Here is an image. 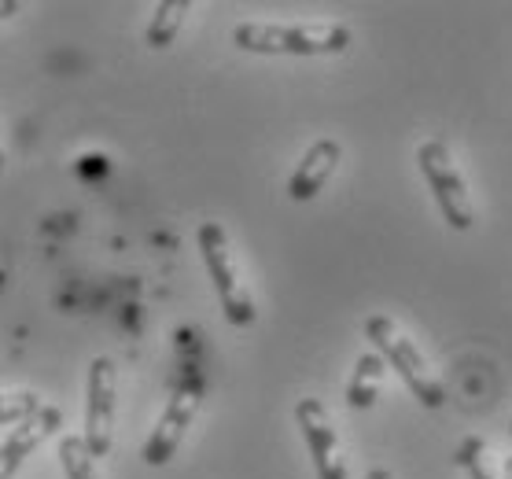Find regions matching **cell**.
<instances>
[{
	"mask_svg": "<svg viewBox=\"0 0 512 479\" xmlns=\"http://www.w3.org/2000/svg\"><path fill=\"white\" fill-rule=\"evenodd\" d=\"M365 479H395V476H391L387 468H373V472H369V476H365Z\"/></svg>",
	"mask_w": 512,
	"mask_h": 479,
	"instance_id": "obj_16",
	"label": "cell"
},
{
	"mask_svg": "<svg viewBox=\"0 0 512 479\" xmlns=\"http://www.w3.org/2000/svg\"><path fill=\"white\" fill-rule=\"evenodd\" d=\"M339 159H343V148H339V141H332V137H325V141H314L310 148H306L303 159H299L295 174H291L288 196L295 199V203L314 199L317 192L328 185V177L336 174Z\"/></svg>",
	"mask_w": 512,
	"mask_h": 479,
	"instance_id": "obj_9",
	"label": "cell"
},
{
	"mask_svg": "<svg viewBox=\"0 0 512 479\" xmlns=\"http://www.w3.org/2000/svg\"><path fill=\"white\" fill-rule=\"evenodd\" d=\"M115 409H118V369L111 358L89 362V384H85V446L93 457H107L115 446Z\"/></svg>",
	"mask_w": 512,
	"mask_h": 479,
	"instance_id": "obj_6",
	"label": "cell"
},
{
	"mask_svg": "<svg viewBox=\"0 0 512 479\" xmlns=\"http://www.w3.org/2000/svg\"><path fill=\"white\" fill-rule=\"evenodd\" d=\"M387 362L380 354H361L354 362V373H350L347 384V402L354 409H373L376 398H380V387H384Z\"/></svg>",
	"mask_w": 512,
	"mask_h": 479,
	"instance_id": "obj_10",
	"label": "cell"
},
{
	"mask_svg": "<svg viewBox=\"0 0 512 479\" xmlns=\"http://www.w3.org/2000/svg\"><path fill=\"white\" fill-rule=\"evenodd\" d=\"M4 159H8V155H4V148H0V170H4Z\"/></svg>",
	"mask_w": 512,
	"mask_h": 479,
	"instance_id": "obj_18",
	"label": "cell"
},
{
	"mask_svg": "<svg viewBox=\"0 0 512 479\" xmlns=\"http://www.w3.org/2000/svg\"><path fill=\"white\" fill-rule=\"evenodd\" d=\"M59 424H63V413L56 406H41L34 417H26L12 428V435L0 443V479H12L23 461L34 454L37 446L52 439L59 432Z\"/></svg>",
	"mask_w": 512,
	"mask_h": 479,
	"instance_id": "obj_8",
	"label": "cell"
},
{
	"mask_svg": "<svg viewBox=\"0 0 512 479\" xmlns=\"http://www.w3.org/2000/svg\"><path fill=\"white\" fill-rule=\"evenodd\" d=\"M188 12H192V0H163V4H155V15H152V23H148L144 41L152 48H170L174 37L181 34Z\"/></svg>",
	"mask_w": 512,
	"mask_h": 479,
	"instance_id": "obj_11",
	"label": "cell"
},
{
	"mask_svg": "<svg viewBox=\"0 0 512 479\" xmlns=\"http://www.w3.org/2000/svg\"><path fill=\"white\" fill-rule=\"evenodd\" d=\"M454 461L465 468L468 479H498V472H494V461H490L487 443H483L479 435H468L465 443L457 446Z\"/></svg>",
	"mask_w": 512,
	"mask_h": 479,
	"instance_id": "obj_13",
	"label": "cell"
},
{
	"mask_svg": "<svg viewBox=\"0 0 512 479\" xmlns=\"http://www.w3.org/2000/svg\"><path fill=\"white\" fill-rule=\"evenodd\" d=\"M295 424L303 432L310 457H314L317 479H347V457L339 446V432L321 398H299L295 406Z\"/></svg>",
	"mask_w": 512,
	"mask_h": 479,
	"instance_id": "obj_7",
	"label": "cell"
},
{
	"mask_svg": "<svg viewBox=\"0 0 512 479\" xmlns=\"http://www.w3.org/2000/svg\"><path fill=\"white\" fill-rule=\"evenodd\" d=\"M417 166L428 181L435 203H439V211H443V222L457 233H468L476 225V207H472L468 181L457 166L454 152L443 141H424L417 148Z\"/></svg>",
	"mask_w": 512,
	"mask_h": 479,
	"instance_id": "obj_4",
	"label": "cell"
},
{
	"mask_svg": "<svg viewBox=\"0 0 512 479\" xmlns=\"http://www.w3.org/2000/svg\"><path fill=\"white\" fill-rule=\"evenodd\" d=\"M233 45L258 56H339L350 48V30L343 23H240L233 30Z\"/></svg>",
	"mask_w": 512,
	"mask_h": 479,
	"instance_id": "obj_1",
	"label": "cell"
},
{
	"mask_svg": "<svg viewBox=\"0 0 512 479\" xmlns=\"http://www.w3.org/2000/svg\"><path fill=\"white\" fill-rule=\"evenodd\" d=\"M509 432H512V424H509Z\"/></svg>",
	"mask_w": 512,
	"mask_h": 479,
	"instance_id": "obj_19",
	"label": "cell"
},
{
	"mask_svg": "<svg viewBox=\"0 0 512 479\" xmlns=\"http://www.w3.org/2000/svg\"><path fill=\"white\" fill-rule=\"evenodd\" d=\"M15 12H19L15 0H0V19H8V15H15Z\"/></svg>",
	"mask_w": 512,
	"mask_h": 479,
	"instance_id": "obj_15",
	"label": "cell"
},
{
	"mask_svg": "<svg viewBox=\"0 0 512 479\" xmlns=\"http://www.w3.org/2000/svg\"><path fill=\"white\" fill-rule=\"evenodd\" d=\"M199 402H203V380H199L196 373H185L177 380L174 395L166 402L163 417H159V424L152 428L144 450H140V461H144V465L163 468L166 461L177 454V446L185 443V432L192 428V421H196Z\"/></svg>",
	"mask_w": 512,
	"mask_h": 479,
	"instance_id": "obj_5",
	"label": "cell"
},
{
	"mask_svg": "<svg viewBox=\"0 0 512 479\" xmlns=\"http://www.w3.org/2000/svg\"><path fill=\"white\" fill-rule=\"evenodd\" d=\"M41 409V398L34 391H12V395H0V424H19L26 417H34Z\"/></svg>",
	"mask_w": 512,
	"mask_h": 479,
	"instance_id": "obj_14",
	"label": "cell"
},
{
	"mask_svg": "<svg viewBox=\"0 0 512 479\" xmlns=\"http://www.w3.org/2000/svg\"><path fill=\"white\" fill-rule=\"evenodd\" d=\"M59 465L67 472V479H100L96 457L89 454L82 435H63L59 439Z\"/></svg>",
	"mask_w": 512,
	"mask_h": 479,
	"instance_id": "obj_12",
	"label": "cell"
},
{
	"mask_svg": "<svg viewBox=\"0 0 512 479\" xmlns=\"http://www.w3.org/2000/svg\"><path fill=\"white\" fill-rule=\"evenodd\" d=\"M196 244H199L203 262H207L210 281H214V288H218L225 321L236 328L255 325V317H258L255 295H251L244 273H240V266H236V255H233V247H229V233H225L218 222H203L196 233Z\"/></svg>",
	"mask_w": 512,
	"mask_h": 479,
	"instance_id": "obj_3",
	"label": "cell"
},
{
	"mask_svg": "<svg viewBox=\"0 0 512 479\" xmlns=\"http://www.w3.org/2000/svg\"><path fill=\"white\" fill-rule=\"evenodd\" d=\"M365 336L376 343V351H380V358H384L391 369H395L402 380H406V387L413 391V398H417L424 409H439L446 402V387L443 380L435 376V369L428 365V358H424V351H420L417 343L402 332V328L395 325V317L387 314H373L369 321H365Z\"/></svg>",
	"mask_w": 512,
	"mask_h": 479,
	"instance_id": "obj_2",
	"label": "cell"
},
{
	"mask_svg": "<svg viewBox=\"0 0 512 479\" xmlns=\"http://www.w3.org/2000/svg\"><path fill=\"white\" fill-rule=\"evenodd\" d=\"M505 479H512V457L505 461Z\"/></svg>",
	"mask_w": 512,
	"mask_h": 479,
	"instance_id": "obj_17",
	"label": "cell"
}]
</instances>
